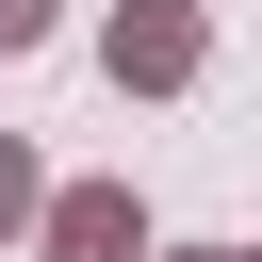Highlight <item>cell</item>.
Here are the masks:
<instances>
[{"instance_id":"cell-1","label":"cell","mask_w":262,"mask_h":262,"mask_svg":"<svg viewBox=\"0 0 262 262\" xmlns=\"http://www.w3.org/2000/svg\"><path fill=\"white\" fill-rule=\"evenodd\" d=\"M98 66H115V98H180V82L213 66V16H196V0H115Z\"/></svg>"},{"instance_id":"cell-2","label":"cell","mask_w":262,"mask_h":262,"mask_svg":"<svg viewBox=\"0 0 262 262\" xmlns=\"http://www.w3.org/2000/svg\"><path fill=\"white\" fill-rule=\"evenodd\" d=\"M33 229H49V262H147V196L131 180H66V196H33Z\"/></svg>"},{"instance_id":"cell-3","label":"cell","mask_w":262,"mask_h":262,"mask_svg":"<svg viewBox=\"0 0 262 262\" xmlns=\"http://www.w3.org/2000/svg\"><path fill=\"white\" fill-rule=\"evenodd\" d=\"M33 196H49V180H33V147H16V131H0V246H16V229H33Z\"/></svg>"},{"instance_id":"cell-4","label":"cell","mask_w":262,"mask_h":262,"mask_svg":"<svg viewBox=\"0 0 262 262\" xmlns=\"http://www.w3.org/2000/svg\"><path fill=\"white\" fill-rule=\"evenodd\" d=\"M49 16H66V0H0V49H49Z\"/></svg>"},{"instance_id":"cell-5","label":"cell","mask_w":262,"mask_h":262,"mask_svg":"<svg viewBox=\"0 0 262 262\" xmlns=\"http://www.w3.org/2000/svg\"><path fill=\"white\" fill-rule=\"evenodd\" d=\"M180 262H246V246H180Z\"/></svg>"},{"instance_id":"cell-6","label":"cell","mask_w":262,"mask_h":262,"mask_svg":"<svg viewBox=\"0 0 262 262\" xmlns=\"http://www.w3.org/2000/svg\"><path fill=\"white\" fill-rule=\"evenodd\" d=\"M246 262H262V246H246Z\"/></svg>"}]
</instances>
